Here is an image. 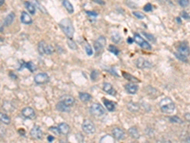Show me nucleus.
<instances>
[{"mask_svg":"<svg viewBox=\"0 0 190 143\" xmlns=\"http://www.w3.org/2000/svg\"><path fill=\"white\" fill-rule=\"evenodd\" d=\"M59 26L60 28L62 29V31L64 32V34L68 36L69 38H71L73 36V34H74V28H73V25L71 23L70 19L69 18H64L60 21L59 23Z\"/></svg>","mask_w":190,"mask_h":143,"instance_id":"1","label":"nucleus"},{"mask_svg":"<svg viewBox=\"0 0 190 143\" xmlns=\"http://www.w3.org/2000/svg\"><path fill=\"white\" fill-rule=\"evenodd\" d=\"M160 107L161 110L163 114H172L174 111H175V104L174 102L168 98H163L161 102H160Z\"/></svg>","mask_w":190,"mask_h":143,"instance_id":"2","label":"nucleus"},{"mask_svg":"<svg viewBox=\"0 0 190 143\" xmlns=\"http://www.w3.org/2000/svg\"><path fill=\"white\" fill-rule=\"evenodd\" d=\"M190 54V50L188 45L186 42H183L180 44L178 48V53L176 54V57L178 59L183 61V62H186L187 61V57Z\"/></svg>","mask_w":190,"mask_h":143,"instance_id":"3","label":"nucleus"},{"mask_svg":"<svg viewBox=\"0 0 190 143\" xmlns=\"http://www.w3.org/2000/svg\"><path fill=\"white\" fill-rule=\"evenodd\" d=\"M90 113L91 115H93L94 116H102L106 114L105 109L103 108V106L99 103H94L90 106Z\"/></svg>","mask_w":190,"mask_h":143,"instance_id":"4","label":"nucleus"},{"mask_svg":"<svg viewBox=\"0 0 190 143\" xmlns=\"http://www.w3.org/2000/svg\"><path fill=\"white\" fill-rule=\"evenodd\" d=\"M38 50H39V52H40L41 54H47V55L53 54V52H54L53 48L51 47L50 45H49V44L46 43L45 41H41V42H39V44H38Z\"/></svg>","mask_w":190,"mask_h":143,"instance_id":"5","label":"nucleus"},{"mask_svg":"<svg viewBox=\"0 0 190 143\" xmlns=\"http://www.w3.org/2000/svg\"><path fill=\"white\" fill-rule=\"evenodd\" d=\"M133 39H134L135 43H137L138 45L140 46L141 48L145 49V50H151V45L148 43L147 41H146L145 39H143L140 34H134V37H133Z\"/></svg>","mask_w":190,"mask_h":143,"instance_id":"6","label":"nucleus"},{"mask_svg":"<svg viewBox=\"0 0 190 143\" xmlns=\"http://www.w3.org/2000/svg\"><path fill=\"white\" fill-rule=\"evenodd\" d=\"M82 129L83 131L88 135H92L94 134L96 129H95V125L92 123L90 120H85L82 124Z\"/></svg>","mask_w":190,"mask_h":143,"instance_id":"7","label":"nucleus"},{"mask_svg":"<svg viewBox=\"0 0 190 143\" xmlns=\"http://www.w3.org/2000/svg\"><path fill=\"white\" fill-rule=\"evenodd\" d=\"M136 66L140 69H151L153 67V65L151 62H149L148 60H146L143 57H139L136 60Z\"/></svg>","mask_w":190,"mask_h":143,"instance_id":"8","label":"nucleus"},{"mask_svg":"<svg viewBox=\"0 0 190 143\" xmlns=\"http://www.w3.org/2000/svg\"><path fill=\"white\" fill-rule=\"evenodd\" d=\"M50 81V76L46 73H40L34 76V82L36 84H45Z\"/></svg>","mask_w":190,"mask_h":143,"instance_id":"9","label":"nucleus"},{"mask_svg":"<svg viewBox=\"0 0 190 143\" xmlns=\"http://www.w3.org/2000/svg\"><path fill=\"white\" fill-rule=\"evenodd\" d=\"M106 38L103 36V35H101V36L98 37V39L96 40V41L94 42V49L97 53H100L101 51L104 49V47L106 46Z\"/></svg>","mask_w":190,"mask_h":143,"instance_id":"10","label":"nucleus"},{"mask_svg":"<svg viewBox=\"0 0 190 143\" xmlns=\"http://www.w3.org/2000/svg\"><path fill=\"white\" fill-rule=\"evenodd\" d=\"M111 135L117 140L124 139L125 136H126L125 132L123 131L121 128H119V127H115V128H113V130H112V132H111Z\"/></svg>","mask_w":190,"mask_h":143,"instance_id":"11","label":"nucleus"},{"mask_svg":"<svg viewBox=\"0 0 190 143\" xmlns=\"http://www.w3.org/2000/svg\"><path fill=\"white\" fill-rule=\"evenodd\" d=\"M30 135L34 139H40L43 137V131L41 130L39 126H34L33 128L30 130Z\"/></svg>","mask_w":190,"mask_h":143,"instance_id":"12","label":"nucleus"},{"mask_svg":"<svg viewBox=\"0 0 190 143\" xmlns=\"http://www.w3.org/2000/svg\"><path fill=\"white\" fill-rule=\"evenodd\" d=\"M22 115L24 117L28 119H33L35 117V112L33 108H30V107H26L22 110Z\"/></svg>","mask_w":190,"mask_h":143,"instance_id":"13","label":"nucleus"},{"mask_svg":"<svg viewBox=\"0 0 190 143\" xmlns=\"http://www.w3.org/2000/svg\"><path fill=\"white\" fill-rule=\"evenodd\" d=\"M56 109L57 111L61 112V113H69L70 112V106L65 104L64 102L60 101L56 104Z\"/></svg>","mask_w":190,"mask_h":143,"instance_id":"14","label":"nucleus"},{"mask_svg":"<svg viewBox=\"0 0 190 143\" xmlns=\"http://www.w3.org/2000/svg\"><path fill=\"white\" fill-rule=\"evenodd\" d=\"M125 89L126 91L127 92L128 94H130V95H134L136 94L138 90H139V86L134 84V83H128L125 86Z\"/></svg>","mask_w":190,"mask_h":143,"instance_id":"15","label":"nucleus"},{"mask_svg":"<svg viewBox=\"0 0 190 143\" xmlns=\"http://www.w3.org/2000/svg\"><path fill=\"white\" fill-rule=\"evenodd\" d=\"M103 90L110 95H113V96L116 95V90L113 88V86L110 83H104V85H103Z\"/></svg>","mask_w":190,"mask_h":143,"instance_id":"16","label":"nucleus"},{"mask_svg":"<svg viewBox=\"0 0 190 143\" xmlns=\"http://www.w3.org/2000/svg\"><path fill=\"white\" fill-rule=\"evenodd\" d=\"M60 101L64 102L65 104L69 105V106H71L74 103V98H73V96H71V95H63L62 98H60Z\"/></svg>","mask_w":190,"mask_h":143,"instance_id":"17","label":"nucleus"},{"mask_svg":"<svg viewBox=\"0 0 190 143\" xmlns=\"http://www.w3.org/2000/svg\"><path fill=\"white\" fill-rule=\"evenodd\" d=\"M21 22L24 23V24H32L33 19L30 16L29 13H27L26 12H23L21 13Z\"/></svg>","mask_w":190,"mask_h":143,"instance_id":"18","label":"nucleus"},{"mask_svg":"<svg viewBox=\"0 0 190 143\" xmlns=\"http://www.w3.org/2000/svg\"><path fill=\"white\" fill-rule=\"evenodd\" d=\"M103 101H104V104H105V106L106 107V109L109 110V112H113V111H115V103L113 101H110V100H109V99H106V98H104L103 99Z\"/></svg>","mask_w":190,"mask_h":143,"instance_id":"19","label":"nucleus"},{"mask_svg":"<svg viewBox=\"0 0 190 143\" xmlns=\"http://www.w3.org/2000/svg\"><path fill=\"white\" fill-rule=\"evenodd\" d=\"M127 109L130 112H132V113H137V112L140 111V105L134 103V102H129V103L127 104Z\"/></svg>","mask_w":190,"mask_h":143,"instance_id":"20","label":"nucleus"},{"mask_svg":"<svg viewBox=\"0 0 190 143\" xmlns=\"http://www.w3.org/2000/svg\"><path fill=\"white\" fill-rule=\"evenodd\" d=\"M128 135L130 136V137H132V139H137L140 137L139 132H138V130L135 128V127H131V128L128 129Z\"/></svg>","mask_w":190,"mask_h":143,"instance_id":"21","label":"nucleus"},{"mask_svg":"<svg viewBox=\"0 0 190 143\" xmlns=\"http://www.w3.org/2000/svg\"><path fill=\"white\" fill-rule=\"evenodd\" d=\"M58 127H59L60 132H61V134H62V135H68L69 133V131H70L69 126L67 123H60L58 125Z\"/></svg>","mask_w":190,"mask_h":143,"instance_id":"22","label":"nucleus"},{"mask_svg":"<svg viewBox=\"0 0 190 143\" xmlns=\"http://www.w3.org/2000/svg\"><path fill=\"white\" fill-rule=\"evenodd\" d=\"M14 17H15L14 13H9L7 16H6V18L4 19V26H10V25H11L13 22Z\"/></svg>","mask_w":190,"mask_h":143,"instance_id":"23","label":"nucleus"},{"mask_svg":"<svg viewBox=\"0 0 190 143\" xmlns=\"http://www.w3.org/2000/svg\"><path fill=\"white\" fill-rule=\"evenodd\" d=\"M2 108L4 109V111H6V112H12L14 110V106L13 105L12 102H10V101H4L3 102V105H2Z\"/></svg>","mask_w":190,"mask_h":143,"instance_id":"24","label":"nucleus"},{"mask_svg":"<svg viewBox=\"0 0 190 143\" xmlns=\"http://www.w3.org/2000/svg\"><path fill=\"white\" fill-rule=\"evenodd\" d=\"M63 6L65 7L67 11H68L69 13H72L74 12L73 6H72V4L69 2V0H63Z\"/></svg>","mask_w":190,"mask_h":143,"instance_id":"25","label":"nucleus"},{"mask_svg":"<svg viewBox=\"0 0 190 143\" xmlns=\"http://www.w3.org/2000/svg\"><path fill=\"white\" fill-rule=\"evenodd\" d=\"M25 7L27 9V11L30 13V14H34L35 13V5L32 4L30 2H26L25 3Z\"/></svg>","mask_w":190,"mask_h":143,"instance_id":"26","label":"nucleus"},{"mask_svg":"<svg viewBox=\"0 0 190 143\" xmlns=\"http://www.w3.org/2000/svg\"><path fill=\"white\" fill-rule=\"evenodd\" d=\"M123 76H124V77H125L126 79L129 80V81H134V82H140V80L138 79V78H136L135 76L131 75L130 74H128V73H126V72H123Z\"/></svg>","mask_w":190,"mask_h":143,"instance_id":"27","label":"nucleus"},{"mask_svg":"<svg viewBox=\"0 0 190 143\" xmlns=\"http://www.w3.org/2000/svg\"><path fill=\"white\" fill-rule=\"evenodd\" d=\"M79 98L83 102H89L91 99V95L86 94V93H80L79 94Z\"/></svg>","mask_w":190,"mask_h":143,"instance_id":"28","label":"nucleus"},{"mask_svg":"<svg viewBox=\"0 0 190 143\" xmlns=\"http://www.w3.org/2000/svg\"><path fill=\"white\" fill-rule=\"evenodd\" d=\"M0 118H1V121L3 122L4 124H10V123H11V118H10L7 115H5L3 113L0 114Z\"/></svg>","mask_w":190,"mask_h":143,"instance_id":"29","label":"nucleus"},{"mask_svg":"<svg viewBox=\"0 0 190 143\" xmlns=\"http://www.w3.org/2000/svg\"><path fill=\"white\" fill-rule=\"evenodd\" d=\"M109 51L110 53H112V54H116V55H118L120 54V51H119V49H118L116 46H114V45H110L109 47Z\"/></svg>","mask_w":190,"mask_h":143,"instance_id":"30","label":"nucleus"},{"mask_svg":"<svg viewBox=\"0 0 190 143\" xmlns=\"http://www.w3.org/2000/svg\"><path fill=\"white\" fill-rule=\"evenodd\" d=\"M114 137L110 136H105L103 139H101V142H114Z\"/></svg>","mask_w":190,"mask_h":143,"instance_id":"31","label":"nucleus"},{"mask_svg":"<svg viewBox=\"0 0 190 143\" xmlns=\"http://www.w3.org/2000/svg\"><path fill=\"white\" fill-rule=\"evenodd\" d=\"M25 67L28 68L30 72H34L35 70H36V67H35V65L33 62H27V63H25Z\"/></svg>","mask_w":190,"mask_h":143,"instance_id":"32","label":"nucleus"},{"mask_svg":"<svg viewBox=\"0 0 190 143\" xmlns=\"http://www.w3.org/2000/svg\"><path fill=\"white\" fill-rule=\"evenodd\" d=\"M169 120H170L171 122H174V123H183V120L180 118L179 116H170L169 117Z\"/></svg>","mask_w":190,"mask_h":143,"instance_id":"33","label":"nucleus"},{"mask_svg":"<svg viewBox=\"0 0 190 143\" xmlns=\"http://www.w3.org/2000/svg\"><path fill=\"white\" fill-rule=\"evenodd\" d=\"M112 40H113L114 42L118 43L121 41V35L118 34V33H113L112 34Z\"/></svg>","mask_w":190,"mask_h":143,"instance_id":"34","label":"nucleus"},{"mask_svg":"<svg viewBox=\"0 0 190 143\" xmlns=\"http://www.w3.org/2000/svg\"><path fill=\"white\" fill-rule=\"evenodd\" d=\"M85 49H86V54H88V55H92V54H93V51H92L89 44L86 43L85 45Z\"/></svg>","mask_w":190,"mask_h":143,"instance_id":"35","label":"nucleus"},{"mask_svg":"<svg viewBox=\"0 0 190 143\" xmlns=\"http://www.w3.org/2000/svg\"><path fill=\"white\" fill-rule=\"evenodd\" d=\"M50 132L53 133V135H57V136H59L61 134L59 127H50Z\"/></svg>","mask_w":190,"mask_h":143,"instance_id":"36","label":"nucleus"},{"mask_svg":"<svg viewBox=\"0 0 190 143\" xmlns=\"http://www.w3.org/2000/svg\"><path fill=\"white\" fill-rule=\"evenodd\" d=\"M68 45H69V47L70 49H72V50H77V46L75 44V42L73 41V40H71L70 38L68 39Z\"/></svg>","mask_w":190,"mask_h":143,"instance_id":"37","label":"nucleus"},{"mask_svg":"<svg viewBox=\"0 0 190 143\" xmlns=\"http://www.w3.org/2000/svg\"><path fill=\"white\" fill-rule=\"evenodd\" d=\"M179 5L183 8H186L189 5V0H178Z\"/></svg>","mask_w":190,"mask_h":143,"instance_id":"38","label":"nucleus"},{"mask_svg":"<svg viewBox=\"0 0 190 143\" xmlns=\"http://www.w3.org/2000/svg\"><path fill=\"white\" fill-rule=\"evenodd\" d=\"M143 34H145V35H146V38H148V40H149V41H151V42H156V38L154 37L152 34H147V33H143Z\"/></svg>","mask_w":190,"mask_h":143,"instance_id":"39","label":"nucleus"},{"mask_svg":"<svg viewBox=\"0 0 190 143\" xmlns=\"http://www.w3.org/2000/svg\"><path fill=\"white\" fill-rule=\"evenodd\" d=\"M34 4L36 5V6H37L39 9H40V11H43V13H47V11H46V9H45L43 6H41V5L38 3V1H37V0H34Z\"/></svg>","mask_w":190,"mask_h":143,"instance_id":"40","label":"nucleus"},{"mask_svg":"<svg viewBox=\"0 0 190 143\" xmlns=\"http://www.w3.org/2000/svg\"><path fill=\"white\" fill-rule=\"evenodd\" d=\"M133 15H135V16L137 18H139V19H143V18H145V14L143 13H141L139 12H134L133 13Z\"/></svg>","mask_w":190,"mask_h":143,"instance_id":"41","label":"nucleus"},{"mask_svg":"<svg viewBox=\"0 0 190 143\" xmlns=\"http://www.w3.org/2000/svg\"><path fill=\"white\" fill-rule=\"evenodd\" d=\"M153 10L152 8V5L151 4H146L145 7H143V11L145 12H151Z\"/></svg>","mask_w":190,"mask_h":143,"instance_id":"42","label":"nucleus"},{"mask_svg":"<svg viewBox=\"0 0 190 143\" xmlns=\"http://www.w3.org/2000/svg\"><path fill=\"white\" fill-rule=\"evenodd\" d=\"M97 77H98V72L93 71V72H92V74H91V79L95 80V79H97Z\"/></svg>","mask_w":190,"mask_h":143,"instance_id":"43","label":"nucleus"},{"mask_svg":"<svg viewBox=\"0 0 190 143\" xmlns=\"http://www.w3.org/2000/svg\"><path fill=\"white\" fill-rule=\"evenodd\" d=\"M86 14H88V15H92V16H96L98 13H95V12H86Z\"/></svg>","mask_w":190,"mask_h":143,"instance_id":"44","label":"nucleus"},{"mask_svg":"<svg viewBox=\"0 0 190 143\" xmlns=\"http://www.w3.org/2000/svg\"><path fill=\"white\" fill-rule=\"evenodd\" d=\"M182 15H183L184 18H190V15H188V13H186V12H183L182 13Z\"/></svg>","mask_w":190,"mask_h":143,"instance_id":"45","label":"nucleus"},{"mask_svg":"<svg viewBox=\"0 0 190 143\" xmlns=\"http://www.w3.org/2000/svg\"><path fill=\"white\" fill-rule=\"evenodd\" d=\"M184 117H186L187 121H189V122H190V113H188V114H186V115H184Z\"/></svg>","mask_w":190,"mask_h":143,"instance_id":"46","label":"nucleus"},{"mask_svg":"<svg viewBox=\"0 0 190 143\" xmlns=\"http://www.w3.org/2000/svg\"><path fill=\"white\" fill-rule=\"evenodd\" d=\"M94 2L99 3V4H101V5H105V2L103 1V0H94Z\"/></svg>","mask_w":190,"mask_h":143,"instance_id":"47","label":"nucleus"},{"mask_svg":"<svg viewBox=\"0 0 190 143\" xmlns=\"http://www.w3.org/2000/svg\"><path fill=\"white\" fill-rule=\"evenodd\" d=\"M48 140H49V141H53V140H54V137L51 136H48Z\"/></svg>","mask_w":190,"mask_h":143,"instance_id":"48","label":"nucleus"},{"mask_svg":"<svg viewBox=\"0 0 190 143\" xmlns=\"http://www.w3.org/2000/svg\"><path fill=\"white\" fill-rule=\"evenodd\" d=\"M133 40H134V39H131V38H128V39H127V41H128V43H131V42L133 41Z\"/></svg>","mask_w":190,"mask_h":143,"instance_id":"49","label":"nucleus"},{"mask_svg":"<svg viewBox=\"0 0 190 143\" xmlns=\"http://www.w3.org/2000/svg\"><path fill=\"white\" fill-rule=\"evenodd\" d=\"M186 142H188V143H190V136H189V137H187V139H186Z\"/></svg>","mask_w":190,"mask_h":143,"instance_id":"50","label":"nucleus"},{"mask_svg":"<svg viewBox=\"0 0 190 143\" xmlns=\"http://www.w3.org/2000/svg\"><path fill=\"white\" fill-rule=\"evenodd\" d=\"M4 1H5V0H0V5H3L4 4Z\"/></svg>","mask_w":190,"mask_h":143,"instance_id":"51","label":"nucleus"}]
</instances>
